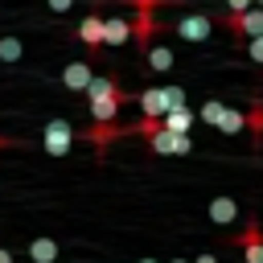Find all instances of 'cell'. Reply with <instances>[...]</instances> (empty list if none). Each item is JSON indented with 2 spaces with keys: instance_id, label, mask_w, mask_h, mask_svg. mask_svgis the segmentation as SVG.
<instances>
[{
  "instance_id": "obj_24",
  "label": "cell",
  "mask_w": 263,
  "mask_h": 263,
  "mask_svg": "<svg viewBox=\"0 0 263 263\" xmlns=\"http://www.w3.org/2000/svg\"><path fill=\"white\" fill-rule=\"evenodd\" d=\"M45 4H49V8H53V12H66V8H70V4H74V0H45Z\"/></svg>"
},
{
  "instance_id": "obj_29",
  "label": "cell",
  "mask_w": 263,
  "mask_h": 263,
  "mask_svg": "<svg viewBox=\"0 0 263 263\" xmlns=\"http://www.w3.org/2000/svg\"><path fill=\"white\" fill-rule=\"evenodd\" d=\"M255 4H259V8H263V0H255Z\"/></svg>"
},
{
  "instance_id": "obj_15",
  "label": "cell",
  "mask_w": 263,
  "mask_h": 263,
  "mask_svg": "<svg viewBox=\"0 0 263 263\" xmlns=\"http://www.w3.org/2000/svg\"><path fill=\"white\" fill-rule=\"evenodd\" d=\"M189 123H193V111L185 103H177V107H168L160 115V127H168V132H189Z\"/></svg>"
},
{
  "instance_id": "obj_18",
  "label": "cell",
  "mask_w": 263,
  "mask_h": 263,
  "mask_svg": "<svg viewBox=\"0 0 263 263\" xmlns=\"http://www.w3.org/2000/svg\"><path fill=\"white\" fill-rule=\"evenodd\" d=\"M247 127V111H238V107H226L222 111V119H218V132H226V136H238Z\"/></svg>"
},
{
  "instance_id": "obj_10",
  "label": "cell",
  "mask_w": 263,
  "mask_h": 263,
  "mask_svg": "<svg viewBox=\"0 0 263 263\" xmlns=\"http://www.w3.org/2000/svg\"><path fill=\"white\" fill-rule=\"evenodd\" d=\"M132 41V21L127 16H103V45H123Z\"/></svg>"
},
{
  "instance_id": "obj_21",
  "label": "cell",
  "mask_w": 263,
  "mask_h": 263,
  "mask_svg": "<svg viewBox=\"0 0 263 263\" xmlns=\"http://www.w3.org/2000/svg\"><path fill=\"white\" fill-rule=\"evenodd\" d=\"M21 53H25V45L16 37H0V62H21Z\"/></svg>"
},
{
  "instance_id": "obj_28",
  "label": "cell",
  "mask_w": 263,
  "mask_h": 263,
  "mask_svg": "<svg viewBox=\"0 0 263 263\" xmlns=\"http://www.w3.org/2000/svg\"><path fill=\"white\" fill-rule=\"evenodd\" d=\"M140 263H156V259H140Z\"/></svg>"
},
{
  "instance_id": "obj_1",
  "label": "cell",
  "mask_w": 263,
  "mask_h": 263,
  "mask_svg": "<svg viewBox=\"0 0 263 263\" xmlns=\"http://www.w3.org/2000/svg\"><path fill=\"white\" fill-rule=\"evenodd\" d=\"M140 111L144 115H152V119H160L168 107H177V103H185V90L181 86H148V90H140Z\"/></svg>"
},
{
  "instance_id": "obj_2",
  "label": "cell",
  "mask_w": 263,
  "mask_h": 263,
  "mask_svg": "<svg viewBox=\"0 0 263 263\" xmlns=\"http://www.w3.org/2000/svg\"><path fill=\"white\" fill-rule=\"evenodd\" d=\"M148 148H152L156 156H185V152L193 148V140H189V132H168V127H156V132L148 136Z\"/></svg>"
},
{
  "instance_id": "obj_20",
  "label": "cell",
  "mask_w": 263,
  "mask_h": 263,
  "mask_svg": "<svg viewBox=\"0 0 263 263\" xmlns=\"http://www.w3.org/2000/svg\"><path fill=\"white\" fill-rule=\"evenodd\" d=\"M222 111H226V103H222V99H205V103H201V119H205L210 127H218Z\"/></svg>"
},
{
  "instance_id": "obj_9",
  "label": "cell",
  "mask_w": 263,
  "mask_h": 263,
  "mask_svg": "<svg viewBox=\"0 0 263 263\" xmlns=\"http://www.w3.org/2000/svg\"><path fill=\"white\" fill-rule=\"evenodd\" d=\"M152 12H156V8H136V21H132V37H136V45H140V49H144V45L152 41V33L160 29Z\"/></svg>"
},
{
  "instance_id": "obj_19",
  "label": "cell",
  "mask_w": 263,
  "mask_h": 263,
  "mask_svg": "<svg viewBox=\"0 0 263 263\" xmlns=\"http://www.w3.org/2000/svg\"><path fill=\"white\" fill-rule=\"evenodd\" d=\"M29 259L33 263H53L58 259V242L53 238H33L29 242Z\"/></svg>"
},
{
  "instance_id": "obj_11",
  "label": "cell",
  "mask_w": 263,
  "mask_h": 263,
  "mask_svg": "<svg viewBox=\"0 0 263 263\" xmlns=\"http://www.w3.org/2000/svg\"><path fill=\"white\" fill-rule=\"evenodd\" d=\"M90 78H95L90 62H66V70H62V86L66 90H86Z\"/></svg>"
},
{
  "instance_id": "obj_3",
  "label": "cell",
  "mask_w": 263,
  "mask_h": 263,
  "mask_svg": "<svg viewBox=\"0 0 263 263\" xmlns=\"http://www.w3.org/2000/svg\"><path fill=\"white\" fill-rule=\"evenodd\" d=\"M218 21H222L230 33H238V37L263 33V8H259V4H251V8H242V12H222Z\"/></svg>"
},
{
  "instance_id": "obj_8",
  "label": "cell",
  "mask_w": 263,
  "mask_h": 263,
  "mask_svg": "<svg viewBox=\"0 0 263 263\" xmlns=\"http://www.w3.org/2000/svg\"><path fill=\"white\" fill-rule=\"evenodd\" d=\"M74 37H78V41H82L90 53H99V49H103V16H99V12L82 16V25L74 29Z\"/></svg>"
},
{
  "instance_id": "obj_23",
  "label": "cell",
  "mask_w": 263,
  "mask_h": 263,
  "mask_svg": "<svg viewBox=\"0 0 263 263\" xmlns=\"http://www.w3.org/2000/svg\"><path fill=\"white\" fill-rule=\"evenodd\" d=\"M255 0H226V12H242V8H251Z\"/></svg>"
},
{
  "instance_id": "obj_12",
  "label": "cell",
  "mask_w": 263,
  "mask_h": 263,
  "mask_svg": "<svg viewBox=\"0 0 263 263\" xmlns=\"http://www.w3.org/2000/svg\"><path fill=\"white\" fill-rule=\"evenodd\" d=\"M234 218H238V201L234 197H214L210 201V222L214 226H234Z\"/></svg>"
},
{
  "instance_id": "obj_26",
  "label": "cell",
  "mask_w": 263,
  "mask_h": 263,
  "mask_svg": "<svg viewBox=\"0 0 263 263\" xmlns=\"http://www.w3.org/2000/svg\"><path fill=\"white\" fill-rule=\"evenodd\" d=\"M193 263H218V259H214V255H197Z\"/></svg>"
},
{
  "instance_id": "obj_30",
  "label": "cell",
  "mask_w": 263,
  "mask_h": 263,
  "mask_svg": "<svg viewBox=\"0 0 263 263\" xmlns=\"http://www.w3.org/2000/svg\"><path fill=\"white\" fill-rule=\"evenodd\" d=\"M53 263H58V259H53Z\"/></svg>"
},
{
  "instance_id": "obj_17",
  "label": "cell",
  "mask_w": 263,
  "mask_h": 263,
  "mask_svg": "<svg viewBox=\"0 0 263 263\" xmlns=\"http://www.w3.org/2000/svg\"><path fill=\"white\" fill-rule=\"evenodd\" d=\"M247 127H251V136H255V148H263V95H251Z\"/></svg>"
},
{
  "instance_id": "obj_5",
  "label": "cell",
  "mask_w": 263,
  "mask_h": 263,
  "mask_svg": "<svg viewBox=\"0 0 263 263\" xmlns=\"http://www.w3.org/2000/svg\"><path fill=\"white\" fill-rule=\"evenodd\" d=\"M234 242H238V251H242L247 263H263V226H259L255 218L234 234Z\"/></svg>"
},
{
  "instance_id": "obj_4",
  "label": "cell",
  "mask_w": 263,
  "mask_h": 263,
  "mask_svg": "<svg viewBox=\"0 0 263 263\" xmlns=\"http://www.w3.org/2000/svg\"><path fill=\"white\" fill-rule=\"evenodd\" d=\"M41 144H45L49 156H66L70 144H74V127H70L66 119H49V123L41 127Z\"/></svg>"
},
{
  "instance_id": "obj_25",
  "label": "cell",
  "mask_w": 263,
  "mask_h": 263,
  "mask_svg": "<svg viewBox=\"0 0 263 263\" xmlns=\"http://www.w3.org/2000/svg\"><path fill=\"white\" fill-rule=\"evenodd\" d=\"M0 263H16V259H12V251H8V247H0Z\"/></svg>"
},
{
  "instance_id": "obj_27",
  "label": "cell",
  "mask_w": 263,
  "mask_h": 263,
  "mask_svg": "<svg viewBox=\"0 0 263 263\" xmlns=\"http://www.w3.org/2000/svg\"><path fill=\"white\" fill-rule=\"evenodd\" d=\"M173 263H189V259H173Z\"/></svg>"
},
{
  "instance_id": "obj_6",
  "label": "cell",
  "mask_w": 263,
  "mask_h": 263,
  "mask_svg": "<svg viewBox=\"0 0 263 263\" xmlns=\"http://www.w3.org/2000/svg\"><path fill=\"white\" fill-rule=\"evenodd\" d=\"M210 29H214V16H205V12H185V16H177V25H173V33H181L185 41H205Z\"/></svg>"
},
{
  "instance_id": "obj_16",
  "label": "cell",
  "mask_w": 263,
  "mask_h": 263,
  "mask_svg": "<svg viewBox=\"0 0 263 263\" xmlns=\"http://www.w3.org/2000/svg\"><path fill=\"white\" fill-rule=\"evenodd\" d=\"M86 103H90V119H115V115H119V107H123V99H115V95L86 99Z\"/></svg>"
},
{
  "instance_id": "obj_14",
  "label": "cell",
  "mask_w": 263,
  "mask_h": 263,
  "mask_svg": "<svg viewBox=\"0 0 263 263\" xmlns=\"http://www.w3.org/2000/svg\"><path fill=\"white\" fill-rule=\"evenodd\" d=\"M82 95H86V99H103V95H115V99H123V103H127V90H123L115 78H90Z\"/></svg>"
},
{
  "instance_id": "obj_13",
  "label": "cell",
  "mask_w": 263,
  "mask_h": 263,
  "mask_svg": "<svg viewBox=\"0 0 263 263\" xmlns=\"http://www.w3.org/2000/svg\"><path fill=\"white\" fill-rule=\"evenodd\" d=\"M144 58H148V70H156V74L173 70V49H168V45H156V41H148V45H144Z\"/></svg>"
},
{
  "instance_id": "obj_22",
  "label": "cell",
  "mask_w": 263,
  "mask_h": 263,
  "mask_svg": "<svg viewBox=\"0 0 263 263\" xmlns=\"http://www.w3.org/2000/svg\"><path fill=\"white\" fill-rule=\"evenodd\" d=\"M247 53H251V62H259V66H263V33L247 37Z\"/></svg>"
},
{
  "instance_id": "obj_7",
  "label": "cell",
  "mask_w": 263,
  "mask_h": 263,
  "mask_svg": "<svg viewBox=\"0 0 263 263\" xmlns=\"http://www.w3.org/2000/svg\"><path fill=\"white\" fill-rule=\"evenodd\" d=\"M119 136H127V123H115V119H90V127L82 132V140H90L99 152H103L111 140H119Z\"/></svg>"
}]
</instances>
